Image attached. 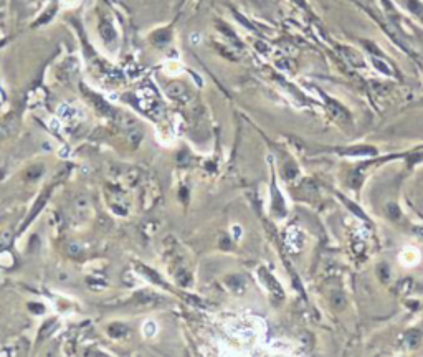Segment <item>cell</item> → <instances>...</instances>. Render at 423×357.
<instances>
[{
  "label": "cell",
  "mask_w": 423,
  "mask_h": 357,
  "mask_svg": "<svg viewBox=\"0 0 423 357\" xmlns=\"http://www.w3.org/2000/svg\"><path fill=\"white\" fill-rule=\"evenodd\" d=\"M48 195H50V190H45L43 194H41V197L38 199V202H36V204H35V209L32 210V212H30V215H28V217H27L25 223H23V227H22V228H25L27 225L30 223L32 220H34V218L36 217V215H38V212H40L41 209H43V205L46 204V200H48Z\"/></svg>",
  "instance_id": "obj_1"
},
{
  "label": "cell",
  "mask_w": 423,
  "mask_h": 357,
  "mask_svg": "<svg viewBox=\"0 0 423 357\" xmlns=\"http://www.w3.org/2000/svg\"><path fill=\"white\" fill-rule=\"evenodd\" d=\"M100 34H101V36H103V40L107 41V43L116 38L114 28H112V25H111V23L107 22V20H103V22L100 23Z\"/></svg>",
  "instance_id": "obj_2"
},
{
  "label": "cell",
  "mask_w": 423,
  "mask_h": 357,
  "mask_svg": "<svg viewBox=\"0 0 423 357\" xmlns=\"http://www.w3.org/2000/svg\"><path fill=\"white\" fill-rule=\"evenodd\" d=\"M91 96V100H93V103H95V106H96V109L101 112V114H105V116H112L114 114V111H112V107L107 105V103L103 100V98H100V96H96V95H89Z\"/></svg>",
  "instance_id": "obj_3"
},
{
  "label": "cell",
  "mask_w": 423,
  "mask_h": 357,
  "mask_svg": "<svg viewBox=\"0 0 423 357\" xmlns=\"http://www.w3.org/2000/svg\"><path fill=\"white\" fill-rule=\"evenodd\" d=\"M327 105H329V109H331V114L334 116V117H337V119H342V121H344V119H349V114H347V111L339 105V103H336L334 100H329Z\"/></svg>",
  "instance_id": "obj_4"
},
{
  "label": "cell",
  "mask_w": 423,
  "mask_h": 357,
  "mask_svg": "<svg viewBox=\"0 0 423 357\" xmlns=\"http://www.w3.org/2000/svg\"><path fill=\"white\" fill-rule=\"evenodd\" d=\"M88 207H89V200L86 199V197H78V199L74 200V214H76L78 218L86 217Z\"/></svg>",
  "instance_id": "obj_5"
},
{
  "label": "cell",
  "mask_w": 423,
  "mask_h": 357,
  "mask_svg": "<svg viewBox=\"0 0 423 357\" xmlns=\"http://www.w3.org/2000/svg\"><path fill=\"white\" fill-rule=\"evenodd\" d=\"M167 95L174 98V100H180V98H184L187 95L185 91V86L182 83H172L167 86Z\"/></svg>",
  "instance_id": "obj_6"
},
{
  "label": "cell",
  "mask_w": 423,
  "mask_h": 357,
  "mask_svg": "<svg viewBox=\"0 0 423 357\" xmlns=\"http://www.w3.org/2000/svg\"><path fill=\"white\" fill-rule=\"evenodd\" d=\"M260 275H261L263 281H265V283L268 285V289H270L271 293H275V294H280V296H283V291H281L280 285L276 283V281L273 280V276H270V275H268L265 270H260Z\"/></svg>",
  "instance_id": "obj_7"
},
{
  "label": "cell",
  "mask_w": 423,
  "mask_h": 357,
  "mask_svg": "<svg viewBox=\"0 0 423 357\" xmlns=\"http://www.w3.org/2000/svg\"><path fill=\"white\" fill-rule=\"evenodd\" d=\"M107 332H109V336L116 337V339H121V337H126L129 334V329H128V326H124V324L114 322V324H111V326H109Z\"/></svg>",
  "instance_id": "obj_8"
},
{
  "label": "cell",
  "mask_w": 423,
  "mask_h": 357,
  "mask_svg": "<svg viewBox=\"0 0 423 357\" xmlns=\"http://www.w3.org/2000/svg\"><path fill=\"white\" fill-rule=\"evenodd\" d=\"M126 138H128L131 145H138L141 143V139H142V131H141L139 126H138V128L128 131V133H126Z\"/></svg>",
  "instance_id": "obj_9"
},
{
  "label": "cell",
  "mask_w": 423,
  "mask_h": 357,
  "mask_svg": "<svg viewBox=\"0 0 423 357\" xmlns=\"http://www.w3.org/2000/svg\"><path fill=\"white\" fill-rule=\"evenodd\" d=\"M407 7L412 13H415L418 18L423 20V3L422 2H418V0H407Z\"/></svg>",
  "instance_id": "obj_10"
},
{
  "label": "cell",
  "mask_w": 423,
  "mask_h": 357,
  "mask_svg": "<svg viewBox=\"0 0 423 357\" xmlns=\"http://www.w3.org/2000/svg\"><path fill=\"white\" fill-rule=\"evenodd\" d=\"M121 128H124V131L128 133V131L138 128V123H136L134 117H131L128 114H123V116H121Z\"/></svg>",
  "instance_id": "obj_11"
},
{
  "label": "cell",
  "mask_w": 423,
  "mask_h": 357,
  "mask_svg": "<svg viewBox=\"0 0 423 357\" xmlns=\"http://www.w3.org/2000/svg\"><path fill=\"white\" fill-rule=\"evenodd\" d=\"M342 53L346 55V58L349 60V62L352 63V65H362V58H360V55L359 53H355L354 50H351V48H344L342 50Z\"/></svg>",
  "instance_id": "obj_12"
},
{
  "label": "cell",
  "mask_w": 423,
  "mask_h": 357,
  "mask_svg": "<svg viewBox=\"0 0 423 357\" xmlns=\"http://www.w3.org/2000/svg\"><path fill=\"white\" fill-rule=\"evenodd\" d=\"M420 337H422V334L418 331H410L407 334V346L410 347V349L417 347L418 344H420Z\"/></svg>",
  "instance_id": "obj_13"
},
{
  "label": "cell",
  "mask_w": 423,
  "mask_h": 357,
  "mask_svg": "<svg viewBox=\"0 0 423 357\" xmlns=\"http://www.w3.org/2000/svg\"><path fill=\"white\" fill-rule=\"evenodd\" d=\"M41 172H43V167L41 166H34L30 167L25 174V178L27 180H35V178H38L41 176Z\"/></svg>",
  "instance_id": "obj_14"
},
{
  "label": "cell",
  "mask_w": 423,
  "mask_h": 357,
  "mask_svg": "<svg viewBox=\"0 0 423 357\" xmlns=\"http://www.w3.org/2000/svg\"><path fill=\"white\" fill-rule=\"evenodd\" d=\"M192 275L189 273V271H180V273L177 275V283L180 286H190L192 285Z\"/></svg>",
  "instance_id": "obj_15"
},
{
  "label": "cell",
  "mask_w": 423,
  "mask_h": 357,
  "mask_svg": "<svg viewBox=\"0 0 423 357\" xmlns=\"http://www.w3.org/2000/svg\"><path fill=\"white\" fill-rule=\"evenodd\" d=\"M12 243V233L10 232H2L0 233V250L7 248Z\"/></svg>",
  "instance_id": "obj_16"
},
{
  "label": "cell",
  "mask_w": 423,
  "mask_h": 357,
  "mask_svg": "<svg viewBox=\"0 0 423 357\" xmlns=\"http://www.w3.org/2000/svg\"><path fill=\"white\" fill-rule=\"evenodd\" d=\"M372 62H374V65H375V67H377V68H379V70H380V71H382V73H385V74H392V68H390L388 65L385 63V62H382V60H379V58H374Z\"/></svg>",
  "instance_id": "obj_17"
},
{
  "label": "cell",
  "mask_w": 423,
  "mask_h": 357,
  "mask_svg": "<svg viewBox=\"0 0 423 357\" xmlns=\"http://www.w3.org/2000/svg\"><path fill=\"white\" fill-rule=\"evenodd\" d=\"M346 152H349V154H375V149H372V147H365V145H362V147L347 149Z\"/></svg>",
  "instance_id": "obj_18"
},
{
  "label": "cell",
  "mask_w": 423,
  "mask_h": 357,
  "mask_svg": "<svg viewBox=\"0 0 423 357\" xmlns=\"http://www.w3.org/2000/svg\"><path fill=\"white\" fill-rule=\"evenodd\" d=\"M139 268L144 271V275L147 276L150 281H154V283H161V278H159V276L156 275V271H150L149 268H145V266H139Z\"/></svg>",
  "instance_id": "obj_19"
},
{
  "label": "cell",
  "mask_w": 423,
  "mask_h": 357,
  "mask_svg": "<svg viewBox=\"0 0 423 357\" xmlns=\"http://www.w3.org/2000/svg\"><path fill=\"white\" fill-rule=\"evenodd\" d=\"M13 128H15V124H12V126L10 124H0V139L7 138V136L13 131Z\"/></svg>",
  "instance_id": "obj_20"
},
{
  "label": "cell",
  "mask_w": 423,
  "mask_h": 357,
  "mask_svg": "<svg viewBox=\"0 0 423 357\" xmlns=\"http://www.w3.org/2000/svg\"><path fill=\"white\" fill-rule=\"evenodd\" d=\"M387 210L390 212V215H392V218H397L398 215H400V210H398L397 205H393V204H390V205L387 207Z\"/></svg>",
  "instance_id": "obj_21"
},
{
  "label": "cell",
  "mask_w": 423,
  "mask_h": 357,
  "mask_svg": "<svg viewBox=\"0 0 423 357\" xmlns=\"http://www.w3.org/2000/svg\"><path fill=\"white\" fill-rule=\"evenodd\" d=\"M58 112H62V116H63V117H71V112H73V111L70 109V107H68L67 105H63L62 107H60V111H58Z\"/></svg>",
  "instance_id": "obj_22"
},
{
  "label": "cell",
  "mask_w": 423,
  "mask_h": 357,
  "mask_svg": "<svg viewBox=\"0 0 423 357\" xmlns=\"http://www.w3.org/2000/svg\"><path fill=\"white\" fill-rule=\"evenodd\" d=\"M145 326H147V327H145V336L154 334V331H156V327H154V326H156V324H154V322H147Z\"/></svg>",
  "instance_id": "obj_23"
},
{
  "label": "cell",
  "mask_w": 423,
  "mask_h": 357,
  "mask_svg": "<svg viewBox=\"0 0 423 357\" xmlns=\"http://www.w3.org/2000/svg\"><path fill=\"white\" fill-rule=\"evenodd\" d=\"M30 308H32V309H36V311H38V314L43 313V306H40V304H32Z\"/></svg>",
  "instance_id": "obj_24"
},
{
  "label": "cell",
  "mask_w": 423,
  "mask_h": 357,
  "mask_svg": "<svg viewBox=\"0 0 423 357\" xmlns=\"http://www.w3.org/2000/svg\"><path fill=\"white\" fill-rule=\"evenodd\" d=\"M70 247H71V248H70V251H71V253H74V255H76V253L79 251L78 245H70Z\"/></svg>",
  "instance_id": "obj_25"
},
{
  "label": "cell",
  "mask_w": 423,
  "mask_h": 357,
  "mask_svg": "<svg viewBox=\"0 0 423 357\" xmlns=\"http://www.w3.org/2000/svg\"><path fill=\"white\" fill-rule=\"evenodd\" d=\"M293 2L298 3L299 7H306V2H304V0H293Z\"/></svg>",
  "instance_id": "obj_26"
}]
</instances>
